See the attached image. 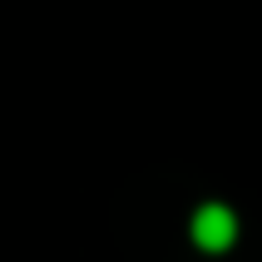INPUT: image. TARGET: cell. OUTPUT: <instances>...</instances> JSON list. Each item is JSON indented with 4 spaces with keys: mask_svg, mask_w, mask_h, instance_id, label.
Returning a JSON list of instances; mask_svg holds the SVG:
<instances>
[{
    "mask_svg": "<svg viewBox=\"0 0 262 262\" xmlns=\"http://www.w3.org/2000/svg\"><path fill=\"white\" fill-rule=\"evenodd\" d=\"M193 243L203 252H228L237 243V213L228 203H203L193 213Z\"/></svg>",
    "mask_w": 262,
    "mask_h": 262,
    "instance_id": "6da1fadb",
    "label": "cell"
}]
</instances>
